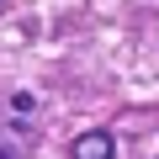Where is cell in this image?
Here are the masks:
<instances>
[{"instance_id": "obj_1", "label": "cell", "mask_w": 159, "mask_h": 159, "mask_svg": "<svg viewBox=\"0 0 159 159\" xmlns=\"http://www.w3.org/2000/svg\"><path fill=\"white\" fill-rule=\"evenodd\" d=\"M117 154V143H111V133H80L74 138V148H69V159H111Z\"/></svg>"}]
</instances>
